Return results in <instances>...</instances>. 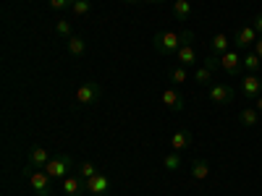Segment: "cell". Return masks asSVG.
Returning a JSON list of instances; mask_svg holds the SVG:
<instances>
[{"label": "cell", "mask_w": 262, "mask_h": 196, "mask_svg": "<svg viewBox=\"0 0 262 196\" xmlns=\"http://www.w3.org/2000/svg\"><path fill=\"white\" fill-rule=\"evenodd\" d=\"M152 45H155L158 53L163 55H176L181 42H179V32H158L155 37H152Z\"/></svg>", "instance_id": "cell-2"}, {"label": "cell", "mask_w": 262, "mask_h": 196, "mask_svg": "<svg viewBox=\"0 0 262 196\" xmlns=\"http://www.w3.org/2000/svg\"><path fill=\"white\" fill-rule=\"evenodd\" d=\"M254 110H257V113H262V94L254 100Z\"/></svg>", "instance_id": "cell-32"}, {"label": "cell", "mask_w": 262, "mask_h": 196, "mask_svg": "<svg viewBox=\"0 0 262 196\" xmlns=\"http://www.w3.org/2000/svg\"><path fill=\"white\" fill-rule=\"evenodd\" d=\"M252 27H254V32L262 37V13H257V16H252Z\"/></svg>", "instance_id": "cell-30"}, {"label": "cell", "mask_w": 262, "mask_h": 196, "mask_svg": "<svg viewBox=\"0 0 262 196\" xmlns=\"http://www.w3.org/2000/svg\"><path fill=\"white\" fill-rule=\"evenodd\" d=\"M259 39V34L254 32V27L252 24H247V27H236V32H233V45H236V50H242V53H247L249 47H254V42Z\"/></svg>", "instance_id": "cell-4"}, {"label": "cell", "mask_w": 262, "mask_h": 196, "mask_svg": "<svg viewBox=\"0 0 262 196\" xmlns=\"http://www.w3.org/2000/svg\"><path fill=\"white\" fill-rule=\"evenodd\" d=\"M205 68H210L212 74H215V71H221V55H215V53L210 50V53L205 55Z\"/></svg>", "instance_id": "cell-27"}, {"label": "cell", "mask_w": 262, "mask_h": 196, "mask_svg": "<svg viewBox=\"0 0 262 196\" xmlns=\"http://www.w3.org/2000/svg\"><path fill=\"white\" fill-rule=\"evenodd\" d=\"M53 157H50V152L45 149V146H32L29 149V157H27V167H32V170H45V165L50 162Z\"/></svg>", "instance_id": "cell-9"}, {"label": "cell", "mask_w": 262, "mask_h": 196, "mask_svg": "<svg viewBox=\"0 0 262 196\" xmlns=\"http://www.w3.org/2000/svg\"><path fill=\"white\" fill-rule=\"evenodd\" d=\"M191 3L189 0H173V16H176L179 21H186L189 16H191Z\"/></svg>", "instance_id": "cell-17"}, {"label": "cell", "mask_w": 262, "mask_h": 196, "mask_svg": "<svg viewBox=\"0 0 262 196\" xmlns=\"http://www.w3.org/2000/svg\"><path fill=\"white\" fill-rule=\"evenodd\" d=\"M24 176L29 178V186L37 196H53V178L48 176L45 170H32V167H24Z\"/></svg>", "instance_id": "cell-1"}, {"label": "cell", "mask_w": 262, "mask_h": 196, "mask_svg": "<svg viewBox=\"0 0 262 196\" xmlns=\"http://www.w3.org/2000/svg\"><path fill=\"white\" fill-rule=\"evenodd\" d=\"M242 92L247 94V100H257L262 94V76L259 74H244L242 76Z\"/></svg>", "instance_id": "cell-8"}, {"label": "cell", "mask_w": 262, "mask_h": 196, "mask_svg": "<svg viewBox=\"0 0 262 196\" xmlns=\"http://www.w3.org/2000/svg\"><path fill=\"white\" fill-rule=\"evenodd\" d=\"M194 81L200 84V86H210V84H212V71H210V68H205V65H202V68H196Z\"/></svg>", "instance_id": "cell-25"}, {"label": "cell", "mask_w": 262, "mask_h": 196, "mask_svg": "<svg viewBox=\"0 0 262 196\" xmlns=\"http://www.w3.org/2000/svg\"><path fill=\"white\" fill-rule=\"evenodd\" d=\"M176 58H179V63H181V65H194V63H196V50H194V45L179 47Z\"/></svg>", "instance_id": "cell-19"}, {"label": "cell", "mask_w": 262, "mask_h": 196, "mask_svg": "<svg viewBox=\"0 0 262 196\" xmlns=\"http://www.w3.org/2000/svg\"><path fill=\"white\" fill-rule=\"evenodd\" d=\"M60 188H63L66 196H81V193L86 191V183H84V178H79V176H66L63 183H60Z\"/></svg>", "instance_id": "cell-12"}, {"label": "cell", "mask_w": 262, "mask_h": 196, "mask_svg": "<svg viewBox=\"0 0 262 196\" xmlns=\"http://www.w3.org/2000/svg\"><path fill=\"white\" fill-rule=\"evenodd\" d=\"M207 176H210V162L207 160H191V178L205 181Z\"/></svg>", "instance_id": "cell-15"}, {"label": "cell", "mask_w": 262, "mask_h": 196, "mask_svg": "<svg viewBox=\"0 0 262 196\" xmlns=\"http://www.w3.org/2000/svg\"><path fill=\"white\" fill-rule=\"evenodd\" d=\"M163 105L168 107V110L173 113H184V107H186V100L179 89H163Z\"/></svg>", "instance_id": "cell-11"}, {"label": "cell", "mask_w": 262, "mask_h": 196, "mask_svg": "<svg viewBox=\"0 0 262 196\" xmlns=\"http://www.w3.org/2000/svg\"><path fill=\"white\" fill-rule=\"evenodd\" d=\"M123 3H128V6H134V3H139V0H123Z\"/></svg>", "instance_id": "cell-33"}, {"label": "cell", "mask_w": 262, "mask_h": 196, "mask_svg": "<svg viewBox=\"0 0 262 196\" xmlns=\"http://www.w3.org/2000/svg\"><path fill=\"white\" fill-rule=\"evenodd\" d=\"M74 167V160L69 155H55L48 165H45V173L53 178V181H63L66 176H69V170Z\"/></svg>", "instance_id": "cell-3"}, {"label": "cell", "mask_w": 262, "mask_h": 196, "mask_svg": "<svg viewBox=\"0 0 262 196\" xmlns=\"http://www.w3.org/2000/svg\"><path fill=\"white\" fill-rule=\"evenodd\" d=\"M168 79H170V84H176V86H181L189 76H186V65H176V68H170L168 71Z\"/></svg>", "instance_id": "cell-24"}, {"label": "cell", "mask_w": 262, "mask_h": 196, "mask_svg": "<svg viewBox=\"0 0 262 196\" xmlns=\"http://www.w3.org/2000/svg\"><path fill=\"white\" fill-rule=\"evenodd\" d=\"M100 97H102V89L95 81H84L76 89V102L79 105H95V102H100Z\"/></svg>", "instance_id": "cell-5"}, {"label": "cell", "mask_w": 262, "mask_h": 196, "mask_svg": "<svg viewBox=\"0 0 262 196\" xmlns=\"http://www.w3.org/2000/svg\"><path fill=\"white\" fill-rule=\"evenodd\" d=\"M71 13L74 16H90L92 13V0H74V3H71Z\"/></svg>", "instance_id": "cell-22"}, {"label": "cell", "mask_w": 262, "mask_h": 196, "mask_svg": "<svg viewBox=\"0 0 262 196\" xmlns=\"http://www.w3.org/2000/svg\"><path fill=\"white\" fill-rule=\"evenodd\" d=\"M179 42H181V47L194 45V42H196V34H194L191 29H181V32H179Z\"/></svg>", "instance_id": "cell-28"}, {"label": "cell", "mask_w": 262, "mask_h": 196, "mask_svg": "<svg viewBox=\"0 0 262 196\" xmlns=\"http://www.w3.org/2000/svg\"><path fill=\"white\" fill-rule=\"evenodd\" d=\"M69 53H71L74 58H81V55L86 53V42H84V37H79V34L69 37Z\"/></svg>", "instance_id": "cell-18"}, {"label": "cell", "mask_w": 262, "mask_h": 196, "mask_svg": "<svg viewBox=\"0 0 262 196\" xmlns=\"http://www.w3.org/2000/svg\"><path fill=\"white\" fill-rule=\"evenodd\" d=\"M238 120H242V126L252 128V126H257V123H259V113L254 110V107H244V110L238 113Z\"/></svg>", "instance_id": "cell-21"}, {"label": "cell", "mask_w": 262, "mask_h": 196, "mask_svg": "<svg viewBox=\"0 0 262 196\" xmlns=\"http://www.w3.org/2000/svg\"><path fill=\"white\" fill-rule=\"evenodd\" d=\"M254 53H257V55H259V58H262V37H259V39H257V42H254Z\"/></svg>", "instance_id": "cell-31"}, {"label": "cell", "mask_w": 262, "mask_h": 196, "mask_svg": "<svg viewBox=\"0 0 262 196\" xmlns=\"http://www.w3.org/2000/svg\"><path fill=\"white\" fill-rule=\"evenodd\" d=\"M228 47H231V39H228L226 34H215L212 42H210V50H212L215 55H226Z\"/></svg>", "instance_id": "cell-16"}, {"label": "cell", "mask_w": 262, "mask_h": 196, "mask_svg": "<svg viewBox=\"0 0 262 196\" xmlns=\"http://www.w3.org/2000/svg\"><path fill=\"white\" fill-rule=\"evenodd\" d=\"M181 165H184L181 152H170V155H165V157H163V167H165V170H170V173H176Z\"/></svg>", "instance_id": "cell-20"}, {"label": "cell", "mask_w": 262, "mask_h": 196, "mask_svg": "<svg viewBox=\"0 0 262 196\" xmlns=\"http://www.w3.org/2000/svg\"><path fill=\"white\" fill-rule=\"evenodd\" d=\"M221 71H226L228 76H244V63H242V55L228 50L226 55H221Z\"/></svg>", "instance_id": "cell-6"}, {"label": "cell", "mask_w": 262, "mask_h": 196, "mask_svg": "<svg viewBox=\"0 0 262 196\" xmlns=\"http://www.w3.org/2000/svg\"><path fill=\"white\" fill-rule=\"evenodd\" d=\"M74 0H50V8L53 11H66V8H71Z\"/></svg>", "instance_id": "cell-29"}, {"label": "cell", "mask_w": 262, "mask_h": 196, "mask_svg": "<svg viewBox=\"0 0 262 196\" xmlns=\"http://www.w3.org/2000/svg\"><path fill=\"white\" fill-rule=\"evenodd\" d=\"M144 3H163V0H144Z\"/></svg>", "instance_id": "cell-34"}, {"label": "cell", "mask_w": 262, "mask_h": 196, "mask_svg": "<svg viewBox=\"0 0 262 196\" xmlns=\"http://www.w3.org/2000/svg\"><path fill=\"white\" fill-rule=\"evenodd\" d=\"M84 183H86V193H92V196H105L107 191H111V178L102 176V173H97V176H92Z\"/></svg>", "instance_id": "cell-10"}, {"label": "cell", "mask_w": 262, "mask_h": 196, "mask_svg": "<svg viewBox=\"0 0 262 196\" xmlns=\"http://www.w3.org/2000/svg\"><path fill=\"white\" fill-rule=\"evenodd\" d=\"M242 63H244V71H247V74H257L259 65H262V58H259L254 50H247V53L242 55Z\"/></svg>", "instance_id": "cell-14"}, {"label": "cell", "mask_w": 262, "mask_h": 196, "mask_svg": "<svg viewBox=\"0 0 262 196\" xmlns=\"http://www.w3.org/2000/svg\"><path fill=\"white\" fill-rule=\"evenodd\" d=\"M207 97H210L215 105H231V102L236 100V92H233V86H228V84H210Z\"/></svg>", "instance_id": "cell-7"}, {"label": "cell", "mask_w": 262, "mask_h": 196, "mask_svg": "<svg viewBox=\"0 0 262 196\" xmlns=\"http://www.w3.org/2000/svg\"><path fill=\"white\" fill-rule=\"evenodd\" d=\"M55 32L58 37H74V27H71V21H66V18H58V24H55Z\"/></svg>", "instance_id": "cell-26"}, {"label": "cell", "mask_w": 262, "mask_h": 196, "mask_svg": "<svg viewBox=\"0 0 262 196\" xmlns=\"http://www.w3.org/2000/svg\"><path fill=\"white\" fill-rule=\"evenodd\" d=\"M170 146H173V152H184V149H189L191 146V131H176V134L170 136Z\"/></svg>", "instance_id": "cell-13"}, {"label": "cell", "mask_w": 262, "mask_h": 196, "mask_svg": "<svg viewBox=\"0 0 262 196\" xmlns=\"http://www.w3.org/2000/svg\"><path fill=\"white\" fill-rule=\"evenodd\" d=\"M97 165L95 162H90V160H84V162H79V178H84V181H90L92 176H97Z\"/></svg>", "instance_id": "cell-23"}]
</instances>
